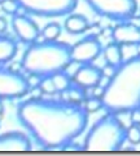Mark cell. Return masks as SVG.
<instances>
[{"instance_id": "obj_2", "label": "cell", "mask_w": 140, "mask_h": 156, "mask_svg": "<svg viewBox=\"0 0 140 156\" xmlns=\"http://www.w3.org/2000/svg\"><path fill=\"white\" fill-rule=\"evenodd\" d=\"M101 99L104 108L113 114L130 112L140 107V54L117 67Z\"/></svg>"}, {"instance_id": "obj_4", "label": "cell", "mask_w": 140, "mask_h": 156, "mask_svg": "<svg viewBox=\"0 0 140 156\" xmlns=\"http://www.w3.org/2000/svg\"><path fill=\"white\" fill-rule=\"evenodd\" d=\"M127 126L110 112L97 120L91 128L83 143L86 151H118L126 139Z\"/></svg>"}, {"instance_id": "obj_22", "label": "cell", "mask_w": 140, "mask_h": 156, "mask_svg": "<svg viewBox=\"0 0 140 156\" xmlns=\"http://www.w3.org/2000/svg\"><path fill=\"white\" fill-rule=\"evenodd\" d=\"M138 48H139V45H136V44H125V45H121L123 62L139 55L140 53L138 52Z\"/></svg>"}, {"instance_id": "obj_17", "label": "cell", "mask_w": 140, "mask_h": 156, "mask_svg": "<svg viewBox=\"0 0 140 156\" xmlns=\"http://www.w3.org/2000/svg\"><path fill=\"white\" fill-rule=\"evenodd\" d=\"M52 80L56 85V89H57L59 93H62L65 90L71 87V79L69 77V75L64 71H60V72H56V74L52 75Z\"/></svg>"}, {"instance_id": "obj_8", "label": "cell", "mask_w": 140, "mask_h": 156, "mask_svg": "<svg viewBox=\"0 0 140 156\" xmlns=\"http://www.w3.org/2000/svg\"><path fill=\"white\" fill-rule=\"evenodd\" d=\"M103 52V47L95 36H87L71 47V61L78 65L92 63Z\"/></svg>"}, {"instance_id": "obj_6", "label": "cell", "mask_w": 140, "mask_h": 156, "mask_svg": "<svg viewBox=\"0 0 140 156\" xmlns=\"http://www.w3.org/2000/svg\"><path fill=\"white\" fill-rule=\"evenodd\" d=\"M95 13L101 17L126 21L136 13V0H85Z\"/></svg>"}, {"instance_id": "obj_12", "label": "cell", "mask_w": 140, "mask_h": 156, "mask_svg": "<svg viewBox=\"0 0 140 156\" xmlns=\"http://www.w3.org/2000/svg\"><path fill=\"white\" fill-rule=\"evenodd\" d=\"M112 37L114 43L119 45H125V44L140 45V27L134 23L123 22L114 27V30L112 31Z\"/></svg>"}, {"instance_id": "obj_15", "label": "cell", "mask_w": 140, "mask_h": 156, "mask_svg": "<svg viewBox=\"0 0 140 156\" xmlns=\"http://www.w3.org/2000/svg\"><path fill=\"white\" fill-rule=\"evenodd\" d=\"M104 53V59L105 63L113 65V66H121L123 63L122 59V51H121V45L117 43H112L109 45H106L105 49L103 51Z\"/></svg>"}, {"instance_id": "obj_21", "label": "cell", "mask_w": 140, "mask_h": 156, "mask_svg": "<svg viewBox=\"0 0 140 156\" xmlns=\"http://www.w3.org/2000/svg\"><path fill=\"white\" fill-rule=\"evenodd\" d=\"M126 139L131 144H139L140 143V125L138 124H130L126 130Z\"/></svg>"}, {"instance_id": "obj_13", "label": "cell", "mask_w": 140, "mask_h": 156, "mask_svg": "<svg viewBox=\"0 0 140 156\" xmlns=\"http://www.w3.org/2000/svg\"><path fill=\"white\" fill-rule=\"evenodd\" d=\"M65 30L71 35H79L86 32L89 27L88 20L82 14H75V13H70L65 20L64 23Z\"/></svg>"}, {"instance_id": "obj_19", "label": "cell", "mask_w": 140, "mask_h": 156, "mask_svg": "<svg viewBox=\"0 0 140 156\" xmlns=\"http://www.w3.org/2000/svg\"><path fill=\"white\" fill-rule=\"evenodd\" d=\"M0 8L7 14L16 16L21 9V5L18 0H0Z\"/></svg>"}, {"instance_id": "obj_14", "label": "cell", "mask_w": 140, "mask_h": 156, "mask_svg": "<svg viewBox=\"0 0 140 156\" xmlns=\"http://www.w3.org/2000/svg\"><path fill=\"white\" fill-rule=\"evenodd\" d=\"M17 54V44L14 40L5 36H0V65L7 63Z\"/></svg>"}, {"instance_id": "obj_3", "label": "cell", "mask_w": 140, "mask_h": 156, "mask_svg": "<svg viewBox=\"0 0 140 156\" xmlns=\"http://www.w3.org/2000/svg\"><path fill=\"white\" fill-rule=\"evenodd\" d=\"M71 47L66 43L38 41L27 48L21 61V66L29 74L52 76L56 72L65 71L70 66Z\"/></svg>"}, {"instance_id": "obj_27", "label": "cell", "mask_w": 140, "mask_h": 156, "mask_svg": "<svg viewBox=\"0 0 140 156\" xmlns=\"http://www.w3.org/2000/svg\"><path fill=\"white\" fill-rule=\"evenodd\" d=\"M7 30V21L4 18H0V34Z\"/></svg>"}, {"instance_id": "obj_11", "label": "cell", "mask_w": 140, "mask_h": 156, "mask_svg": "<svg viewBox=\"0 0 140 156\" xmlns=\"http://www.w3.org/2000/svg\"><path fill=\"white\" fill-rule=\"evenodd\" d=\"M31 141L24 133L9 132L0 136V151H30Z\"/></svg>"}, {"instance_id": "obj_23", "label": "cell", "mask_w": 140, "mask_h": 156, "mask_svg": "<svg viewBox=\"0 0 140 156\" xmlns=\"http://www.w3.org/2000/svg\"><path fill=\"white\" fill-rule=\"evenodd\" d=\"M39 88H40L42 93H44V94H55V93H57V89H56V85H55V83L52 80V76H44L42 79V81H40Z\"/></svg>"}, {"instance_id": "obj_26", "label": "cell", "mask_w": 140, "mask_h": 156, "mask_svg": "<svg viewBox=\"0 0 140 156\" xmlns=\"http://www.w3.org/2000/svg\"><path fill=\"white\" fill-rule=\"evenodd\" d=\"M130 122L140 125V107L130 111Z\"/></svg>"}, {"instance_id": "obj_5", "label": "cell", "mask_w": 140, "mask_h": 156, "mask_svg": "<svg viewBox=\"0 0 140 156\" xmlns=\"http://www.w3.org/2000/svg\"><path fill=\"white\" fill-rule=\"evenodd\" d=\"M26 13L38 17H64L73 13L78 0H18Z\"/></svg>"}, {"instance_id": "obj_25", "label": "cell", "mask_w": 140, "mask_h": 156, "mask_svg": "<svg viewBox=\"0 0 140 156\" xmlns=\"http://www.w3.org/2000/svg\"><path fill=\"white\" fill-rule=\"evenodd\" d=\"M101 71H103V76H105V77H108V79H110V77H113V75L115 74L117 66L109 65V63H105V66L101 69Z\"/></svg>"}, {"instance_id": "obj_20", "label": "cell", "mask_w": 140, "mask_h": 156, "mask_svg": "<svg viewBox=\"0 0 140 156\" xmlns=\"http://www.w3.org/2000/svg\"><path fill=\"white\" fill-rule=\"evenodd\" d=\"M101 108H104V102L101 98L92 96L91 98H87L85 101V110L88 114L97 112V111H100Z\"/></svg>"}, {"instance_id": "obj_18", "label": "cell", "mask_w": 140, "mask_h": 156, "mask_svg": "<svg viewBox=\"0 0 140 156\" xmlns=\"http://www.w3.org/2000/svg\"><path fill=\"white\" fill-rule=\"evenodd\" d=\"M42 35L44 37V40H48V41H55L57 40L61 35V26L56 22H51L44 26V29L42 30Z\"/></svg>"}, {"instance_id": "obj_10", "label": "cell", "mask_w": 140, "mask_h": 156, "mask_svg": "<svg viewBox=\"0 0 140 156\" xmlns=\"http://www.w3.org/2000/svg\"><path fill=\"white\" fill-rule=\"evenodd\" d=\"M103 79V71L96 66L88 65H81L77 69V71L73 75V81L74 84L81 87L83 89H92L100 84Z\"/></svg>"}, {"instance_id": "obj_28", "label": "cell", "mask_w": 140, "mask_h": 156, "mask_svg": "<svg viewBox=\"0 0 140 156\" xmlns=\"http://www.w3.org/2000/svg\"><path fill=\"white\" fill-rule=\"evenodd\" d=\"M3 111H4V106H3V102H2V99H0V115L3 114Z\"/></svg>"}, {"instance_id": "obj_1", "label": "cell", "mask_w": 140, "mask_h": 156, "mask_svg": "<svg viewBox=\"0 0 140 156\" xmlns=\"http://www.w3.org/2000/svg\"><path fill=\"white\" fill-rule=\"evenodd\" d=\"M17 116L31 136L48 150H64L85 132L88 122V112L79 105L42 98L22 102Z\"/></svg>"}, {"instance_id": "obj_24", "label": "cell", "mask_w": 140, "mask_h": 156, "mask_svg": "<svg viewBox=\"0 0 140 156\" xmlns=\"http://www.w3.org/2000/svg\"><path fill=\"white\" fill-rule=\"evenodd\" d=\"M43 79V76L40 75H36V74H29V76L26 77V80H27V84H29V87L31 89H34V88H38L39 85H40V81Z\"/></svg>"}, {"instance_id": "obj_16", "label": "cell", "mask_w": 140, "mask_h": 156, "mask_svg": "<svg viewBox=\"0 0 140 156\" xmlns=\"http://www.w3.org/2000/svg\"><path fill=\"white\" fill-rule=\"evenodd\" d=\"M64 97V102L74 103V105H81L82 102L86 101V94L83 92V88L81 87H70L68 90L61 93Z\"/></svg>"}, {"instance_id": "obj_9", "label": "cell", "mask_w": 140, "mask_h": 156, "mask_svg": "<svg viewBox=\"0 0 140 156\" xmlns=\"http://www.w3.org/2000/svg\"><path fill=\"white\" fill-rule=\"evenodd\" d=\"M12 29L22 43L34 44L40 36L38 25L26 14H16L12 20Z\"/></svg>"}, {"instance_id": "obj_7", "label": "cell", "mask_w": 140, "mask_h": 156, "mask_svg": "<svg viewBox=\"0 0 140 156\" xmlns=\"http://www.w3.org/2000/svg\"><path fill=\"white\" fill-rule=\"evenodd\" d=\"M26 77L18 71L0 69V99H13L24 97L29 92Z\"/></svg>"}]
</instances>
